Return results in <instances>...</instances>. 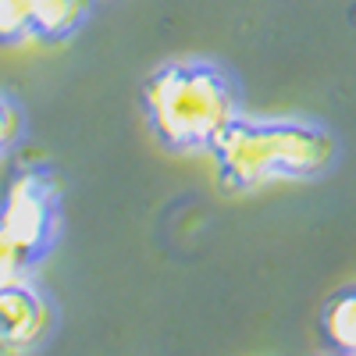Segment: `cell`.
Instances as JSON below:
<instances>
[{
  "label": "cell",
  "mask_w": 356,
  "mask_h": 356,
  "mask_svg": "<svg viewBox=\"0 0 356 356\" xmlns=\"http://www.w3.org/2000/svg\"><path fill=\"white\" fill-rule=\"evenodd\" d=\"M139 107L164 154L211 157L232 122L246 114V93L221 57L186 54L146 72L139 82Z\"/></svg>",
  "instance_id": "obj_1"
},
{
  "label": "cell",
  "mask_w": 356,
  "mask_h": 356,
  "mask_svg": "<svg viewBox=\"0 0 356 356\" xmlns=\"http://www.w3.org/2000/svg\"><path fill=\"white\" fill-rule=\"evenodd\" d=\"M339 136L303 114H239L211 150L221 193L246 196L278 182H317L339 164Z\"/></svg>",
  "instance_id": "obj_2"
},
{
  "label": "cell",
  "mask_w": 356,
  "mask_h": 356,
  "mask_svg": "<svg viewBox=\"0 0 356 356\" xmlns=\"http://www.w3.org/2000/svg\"><path fill=\"white\" fill-rule=\"evenodd\" d=\"M0 221L40 271L65 232V193L57 171L50 164H18L0 186Z\"/></svg>",
  "instance_id": "obj_3"
},
{
  "label": "cell",
  "mask_w": 356,
  "mask_h": 356,
  "mask_svg": "<svg viewBox=\"0 0 356 356\" xmlns=\"http://www.w3.org/2000/svg\"><path fill=\"white\" fill-rule=\"evenodd\" d=\"M57 324L61 307L36 275L0 285V356H33L47 349Z\"/></svg>",
  "instance_id": "obj_4"
},
{
  "label": "cell",
  "mask_w": 356,
  "mask_h": 356,
  "mask_svg": "<svg viewBox=\"0 0 356 356\" xmlns=\"http://www.w3.org/2000/svg\"><path fill=\"white\" fill-rule=\"evenodd\" d=\"M97 0H33V40L43 47H61L75 40L93 18Z\"/></svg>",
  "instance_id": "obj_5"
},
{
  "label": "cell",
  "mask_w": 356,
  "mask_h": 356,
  "mask_svg": "<svg viewBox=\"0 0 356 356\" xmlns=\"http://www.w3.org/2000/svg\"><path fill=\"white\" fill-rule=\"evenodd\" d=\"M317 332L335 356H356V285L328 296L317 317Z\"/></svg>",
  "instance_id": "obj_6"
},
{
  "label": "cell",
  "mask_w": 356,
  "mask_h": 356,
  "mask_svg": "<svg viewBox=\"0 0 356 356\" xmlns=\"http://www.w3.org/2000/svg\"><path fill=\"white\" fill-rule=\"evenodd\" d=\"M25 132H29V114L22 107V100L8 89H0V164L11 161L22 143H25Z\"/></svg>",
  "instance_id": "obj_7"
},
{
  "label": "cell",
  "mask_w": 356,
  "mask_h": 356,
  "mask_svg": "<svg viewBox=\"0 0 356 356\" xmlns=\"http://www.w3.org/2000/svg\"><path fill=\"white\" fill-rule=\"evenodd\" d=\"M33 40V0H0V47Z\"/></svg>",
  "instance_id": "obj_8"
},
{
  "label": "cell",
  "mask_w": 356,
  "mask_h": 356,
  "mask_svg": "<svg viewBox=\"0 0 356 356\" xmlns=\"http://www.w3.org/2000/svg\"><path fill=\"white\" fill-rule=\"evenodd\" d=\"M25 275H36V267L29 264V257L18 250V243L8 235L4 221H0V285H8L15 278H25Z\"/></svg>",
  "instance_id": "obj_9"
}]
</instances>
